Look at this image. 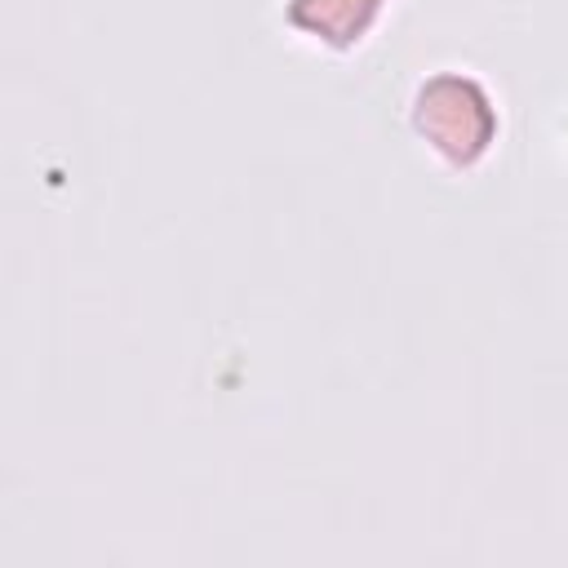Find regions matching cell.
Here are the masks:
<instances>
[{
    "instance_id": "1",
    "label": "cell",
    "mask_w": 568,
    "mask_h": 568,
    "mask_svg": "<svg viewBox=\"0 0 568 568\" xmlns=\"http://www.w3.org/2000/svg\"><path fill=\"white\" fill-rule=\"evenodd\" d=\"M404 129L444 173H475L501 146V98L475 67H430L404 98Z\"/></svg>"
},
{
    "instance_id": "2",
    "label": "cell",
    "mask_w": 568,
    "mask_h": 568,
    "mask_svg": "<svg viewBox=\"0 0 568 568\" xmlns=\"http://www.w3.org/2000/svg\"><path fill=\"white\" fill-rule=\"evenodd\" d=\"M395 0H280V22L293 40L328 58H351L373 44Z\"/></svg>"
}]
</instances>
